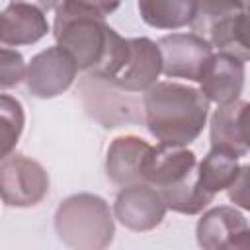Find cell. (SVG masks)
Here are the masks:
<instances>
[{"instance_id":"1","label":"cell","mask_w":250,"mask_h":250,"mask_svg":"<svg viewBox=\"0 0 250 250\" xmlns=\"http://www.w3.org/2000/svg\"><path fill=\"white\" fill-rule=\"evenodd\" d=\"M209 104L199 88L174 80L154 82L143 96L150 135L172 146H188L201 135L209 117Z\"/></svg>"},{"instance_id":"2","label":"cell","mask_w":250,"mask_h":250,"mask_svg":"<svg viewBox=\"0 0 250 250\" xmlns=\"http://www.w3.org/2000/svg\"><path fill=\"white\" fill-rule=\"evenodd\" d=\"M145 182L160 191L168 209L182 215H197L215 199L197 186V158L186 146H152Z\"/></svg>"},{"instance_id":"3","label":"cell","mask_w":250,"mask_h":250,"mask_svg":"<svg viewBox=\"0 0 250 250\" xmlns=\"http://www.w3.org/2000/svg\"><path fill=\"white\" fill-rule=\"evenodd\" d=\"M59 238L76 250L107 248L115 234V221L109 203L96 193H72L55 211Z\"/></svg>"},{"instance_id":"4","label":"cell","mask_w":250,"mask_h":250,"mask_svg":"<svg viewBox=\"0 0 250 250\" xmlns=\"http://www.w3.org/2000/svg\"><path fill=\"white\" fill-rule=\"evenodd\" d=\"M53 31L57 45L72 55L78 70L88 74L102 64L111 39L117 33L105 20H68L55 23Z\"/></svg>"},{"instance_id":"5","label":"cell","mask_w":250,"mask_h":250,"mask_svg":"<svg viewBox=\"0 0 250 250\" xmlns=\"http://www.w3.org/2000/svg\"><path fill=\"white\" fill-rule=\"evenodd\" d=\"M49 193V174L25 154L0 160V199L8 207H33Z\"/></svg>"},{"instance_id":"6","label":"cell","mask_w":250,"mask_h":250,"mask_svg":"<svg viewBox=\"0 0 250 250\" xmlns=\"http://www.w3.org/2000/svg\"><path fill=\"white\" fill-rule=\"evenodd\" d=\"M78 74V66L68 51L53 45L35 57L25 66L27 90L39 100H51L66 92Z\"/></svg>"},{"instance_id":"7","label":"cell","mask_w":250,"mask_h":250,"mask_svg":"<svg viewBox=\"0 0 250 250\" xmlns=\"http://www.w3.org/2000/svg\"><path fill=\"white\" fill-rule=\"evenodd\" d=\"M197 244L205 250H248L250 225L248 219L230 205L207 209L195 227Z\"/></svg>"},{"instance_id":"8","label":"cell","mask_w":250,"mask_h":250,"mask_svg":"<svg viewBox=\"0 0 250 250\" xmlns=\"http://www.w3.org/2000/svg\"><path fill=\"white\" fill-rule=\"evenodd\" d=\"M162 55V74L197 82L213 47L197 33H170L156 41Z\"/></svg>"},{"instance_id":"9","label":"cell","mask_w":250,"mask_h":250,"mask_svg":"<svg viewBox=\"0 0 250 250\" xmlns=\"http://www.w3.org/2000/svg\"><path fill=\"white\" fill-rule=\"evenodd\" d=\"M168 207L160 191L148 184L121 188L113 203V217L129 230L146 232L156 229L166 215Z\"/></svg>"},{"instance_id":"10","label":"cell","mask_w":250,"mask_h":250,"mask_svg":"<svg viewBox=\"0 0 250 250\" xmlns=\"http://www.w3.org/2000/svg\"><path fill=\"white\" fill-rule=\"evenodd\" d=\"M152 145L137 135L115 137L105 154V174L117 188H131L145 182Z\"/></svg>"},{"instance_id":"11","label":"cell","mask_w":250,"mask_h":250,"mask_svg":"<svg viewBox=\"0 0 250 250\" xmlns=\"http://www.w3.org/2000/svg\"><path fill=\"white\" fill-rule=\"evenodd\" d=\"M160 74L162 55L156 41L148 37H131L127 61L109 84L123 92H145L158 82Z\"/></svg>"},{"instance_id":"12","label":"cell","mask_w":250,"mask_h":250,"mask_svg":"<svg viewBox=\"0 0 250 250\" xmlns=\"http://www.w3.org/2000/svg\"><path fill=\"white\" fill-rule=\"evenodd\" d=\"M244 78H246V61L229 53L213 51L197 82L203 96L209 102L221 105L240 98L244 88Z\"/></svg>"},{"instance_id":"13","label":"cell","mask_w":250,"mask_h":250,"mask_svg":"<svg viewBox=\"0 0 250 250\" xmlns=\"http://www.w3.org/2000/svg\"><path fill=\"white\" fill-rule=\"evenodd\" d=\"M49 33L45 12L27 2L12 0L0 12V43L8 47L33 45Z\"/></svg>"},{"instance_id":"14","label":"cell","mask_w":250,"mask_h":250,"mask_svg":"<svg viewBox=\"0 0 250 250\" xmlns=\"http://www.w3.org/2000/svg\"><path fill=\"white\" fill-rule=\"evenodd\" d=\"M193 33L209 41V45L221 53L234 55L248 61V41H246V10L229 12L205 21L191 23Z\"/></svg>"},{"instance_id":"15","label":"cell","mask_w":250,"mask_h":250,"mask_svg":"<svg viewBox=\"0 0 250 250\" xmlns=\"http://www.w3.org/2000/svg\"><path fill=\"white\" fill-rule=\"evenodd\" d=\"M246 113L248 102L234 100L217 105L209 123L211 146H221L232 150L240 158L248 154V133H246Z\"/></svg>"},{"instance_id":"16","label":"cell","mask_w":250,"mask_h":250,"mask_svg":"<svg viewBox=\"0 0 250 250\" xmlns=\"http://www.w3.org/2000/svg\"><path fill=\"white\" fill-rule=\"evenodd\" d=\"M240 156L232 150L211 146V150L197 164V186L209 195H217L232 186L240 174Z\"/></svg>"},{"instance_id":"17","label":"cell","mask_w":250,"mask_h":250,"mask_svg":"<svg viewBox=\"0 0 250 250\" xmlns=\"http://www.w3.org/2000/svg\"><path fill=\"white\" fill-rule=\"evenodd\" d=\"M141 20L154 29H180L191 25L197 0H137Z\"/></svg>"},{"instance_id":"18","label":"cell","mask_w":250,"mask_h":250,"mask_svg":"<svg viewBox=\"0 0 250 250\" xmlns=\"http://www.w3.org/2000/svg\"><path fill=\"white\" fill-rule=\"evenodd\" d=\"M25 111L18 98L0 94V160L10 156L23 133Z\"/></svg>"},{"instance_id":"19","label":"cell","mask_w":250,"mask_h":250,"mask_svg":"<svg viewBox=\"0 0 250 250\" xmlns=\"http://www.w3.org/2000/svg\"><path fill=\"white\" fill-rule=\"evenodd\" d=\"M119 4L121 0H59L55 23L68 20H105Z\"/></svg>"},{"instance_id":"20","label":"cell","mask_w":250,"mask_h":250,"mask_svg":"<svg viewBox=\"0 0 250 250\" xmlns=\"http://www.w3.org/2000/svg\"><path fill=\"white\" fill-rule=\"evenodd\" d=\"M25 61L16 47L0 43V90L14 88L25 80Z\"/></svg>"},{"instance_id":"21","label":"cell","mask_w":250,"mask_h":250,"mask_svg":"<svg viewBox=\"0 0 250 250\" xmlns=\"http://www.w3.org/2000/svg\"><path fill=\"white\" fill-rule=\"evenodd\" d=\"M236 10H246V0H197V14L191 23L205 21Z\"/></svg>"},{"instance_id":"22","label":"cell","mask_w":250,"mask_h":250,"mask_svg":"<svg viewBox=\"0 0 250 250\" xmlns=\"http://www.w3.org/2000/svg\"><path fill=\"white\" fill-rule=\"evenodd\" d=\"M248 172H250V166L248 164H242L238 178L227 189L229 191V199L234 201L236 205H240L242 209H248L250 207V203H248Z\"/></svg>"},{"instance_id":"23","label":"cell","mask_w":250,"mask_h":250,"mask_svg":"<svg viewBox=\"0 0 250 250\" xmlns=\"http://www.w3.org/2000/svg\"><path fill=\"white\" fill-rule=\"evenodd\" d=\"M16 2H27V4H33V6H37V8L43 10V12H49V10L57 8V4H59V0H16Z\"/></svg>"}]
</instances>
